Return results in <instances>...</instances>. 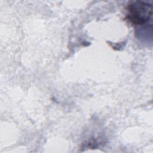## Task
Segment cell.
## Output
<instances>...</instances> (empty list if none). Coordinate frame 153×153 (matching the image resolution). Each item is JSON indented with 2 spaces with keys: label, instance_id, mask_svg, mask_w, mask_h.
I'll use <instances>...</instances> for the list:
<instances>
[{
  "label": "cell",
  "instance_id": "6da1fadb",
  "mask_svg": "<svg viewBox=\"0 0 153 153\" xmlns=\"http://www.w3.org/2000/svg\"><path fill=\"white\" fill-rule=\"evenodd\" d=\"M126 11L125 19L133 25L143 26L152 19V5L144 1L130 2L126 7Z\"/></svg>",
  "mask_w": 153,
  "mask_h": 153
}]
</instances>
